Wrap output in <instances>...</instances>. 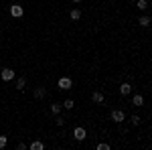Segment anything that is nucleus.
I'll return each mask as SVG.
<instances>
[{"label":"nucleus","instance_id":"19","mask_svg":"<svg viewBox=\"0 0 152 150\" xmlns=\"http://www.w3.org/2000/svg\"><path fill=\"white\" fill-rule=\"evenodd\" d=\"M6 142H8L6 136H0V148H4V146H6Z\"/></svg>","mask_w":152,"mask_h":150},{"label":"nucleus","instance_id":"5","mask_svg":"<svg viewBox=\"0 0 152 150\" xmlns=\"http://www.w3.org/2000/svg\"><path fill=\"white\" fill-rule=\"evenodd\" d=\"M59 87L61 89H71L73 87V79L71 77H59Z\"/></svg>","mask_w":152,"mask_h":150},{"label":"nucleus","instance_id":"22","mask_svg":"<svg viewBox=\"0 0 152 150\" xmlns=\"http://www.w3.org/2000/svg\"><path fill=\"white\" fill-rule=\"evenodd\" d=\"M73 2H81V0H73Z\"/></svg>","mask_w":152,"mask_h":150},{"label":"nucleus","instance_id":"15","mask_svg":"<svg viewBox=\"0 0 152 150\" xmlns=\"http://www.w3.org/2000/svg\"><path fill=\"white\" fill-rule=\"evenodd\" d=\"M61 105H63L65 110H73V108H75V102H73V100H65Z\"/></svg>","mask_w":152,"mask_h":150},{"label":"nucleus","instance_id":"11","mask_svg":"<svg viewBox=\"0 0 152 150\" xmlns=\"http://www.w3.org/2000/svg\"><path fill=\"white\" fill-rule=\"evenodd\" d=\"M45 95H47V89H45V87H37L35 89V97L37 100H41V97H45Z\"/></svg>","mask_w":152,"mask_h":150},{"label":"nucleus","instance_id":"18","mask_svg":"<svg viewBox=\"0 0 152 150\" xmlns=\"http://www.w3.org/2000/svg\"><path fill=\"white\" fill-rule=\"evenodd\" d=\"M97 150H110V144L107 142H99L97 144Z\"/></svg>","mask_w":152,"mask_h":150},{"label":"nucleus","instance_id":"6","mask_svg":"<svg viewBox=\"0 0 152 150\" xmlns=\"http://www.w3.org/2000/svg\"><path fill=\"white\" fill-rule=\"evenodd\" d=\"M91 102H94V104H102V102H104V93L102 91H94L91 93Z\"/></svg>","mask_w":152,"mask_h":150},{"label":"nucleus","instance_id":"20","mask_svg":"<svg viewBox=\"0 0 152 150\" xmlns=\"http://www.w3.org/2000/svg\"><path fill=\"white\" fill-rule=\"evenodd\" d=\"M63 124H65V118L59 116V118H57V126H63Z\"/></svg>","mask_w":152,"mask_h":150},{"label":"nucleus","instance_id":"17","mask_svg":"<svg viewBox=\"0 0 152 150\" xmlns=\"http://www.w3.org/2000/svg\"><path fill=\"white\" fill-rule=\"evenodd\" d=\"M61 108H63L61 104H51V112H53V114H59V112H61Z\"/></svg>","mask_w":152,"mask_h":150},{"label":"nucleus","instance_id":"14","mask_svg":"<svg viewBox=\"0 0 152 150\" xmlns=\"http://www.w3.org/2000/svg\"><path fill=\"white\" fill-rule=\"evenodd\" d=\"M43 148H45V144H43L41 140H37V142L31 144V150H43Z\"/></svg>","mask_w":152,"mask_h":150},{"label":"nucleus","instance_id":"7","mask_svg":"<svg viewBox=\"0 0 152 150\" xmlns=\"http://www.w3.org/2000/svg\"><path fill=\"white\" fill-rule=\"evenodd\" d=\"M120 93H122V95H130V93H132V85H130V83H122V85H120Z\"/></svg>","mask_w":152,"mask_h":150},{"label":"nucleus","instance_id":"1","mask_svg":"<svg viewBox=\"0 0 152 150\" xmlns=\"http://www.w3.org/2000/svg\"><path fill=\"white\" fill-rule=\"evenodd\" d=\"M110 118H112V120H114L116 124H122V122L126 120V112H124V110H114Z\"/></svg>","mask_w":152,"mask_h":150},{"label":"nucleus","instance_id":"16","mask_svg":"<svg viewBox=\"0 0 152 150\" xmlns=\"http://www.w3.org/2000/svg\"><path fill=\"white\" fill-rule=\"evenodd\" d=\"M136 6H138L140 10H146V8H148V0H138V4H136Z\"/></svg>","mask_w":152,"mask_h":150},{"label":"nucleus","instance_id":"3","mask_svg":"<svg viewBox=\"0 0 152 150\" xmlns=\"http://www.w3.org/2000/svg\"><path fill=\"white\" fill-rule=\"evenodd\" d=\"M73 136H75V140H77V142H83V140H85V136H87V132H85V128L77 126L75 130H73Z\"/></svg>","mask_w":152,"mask_h":150},{"label":"nucleus","instance_id":"13","mask_svg":"<svg viewBox=\"0 0 152 150\" xmlns=\"http://www.w3.org/2000/svg\"><path fill=\"white\" fill-rule=\"evenodd\" d=\"M140 116L138 114H134V116H130V124H132V126H140Z\"/></svg>","mask_w":152,"mask_h":150},{"label":"nucleus","instance_id":"2","mask_svg":"<svg viewBox=\"0 0 152 150\" xmlns=\"http://www.w3.org/2000/svg\"><path fill=\"white\" fill-rule=\"evenodd\" d=\"M14 75H16V73H14L10 67H4V69L0 71V77H2V81H12V79H14Z\"/></svg>","mask_w":152,"mask_h":150},{"label":"nucleus","instance_id":"8","mask_svg":"<svg viewBox=\"0 0 152 150\" xmlns=\"http://www.w3.org/2000/svg\"><path fill=\"white\" fill-rule=\"evenodd\" d=\"M132 105H134V108H142V105H144V97H142V95H134V97H132Z\"/></svg>","mask_w":152,"mask_h":150},{"label":"nucleus","instance_id":"21","mask_svg":"<svg viewBox=\"0 0 152 150\" xmlns=\"http://www.w3.org/2000/svg\"><path fill=\"white\" fill-rule=\"evenodd\" d=\"M16 148H18V150H24V148H26V144H24V142H18V146H16Z\"/></svg>","mask_w":152,"mask_h":150},{"label":"nucleus","instance_id":"12","mask_svg":"<svg viewBox=\"0 0 152 150\" xmlns=\"http://www.w3.org/2000/svg\"><path fill=\"white\" fill-rule=\"evenodd\" d=\"M138 23H140V26H144V29H146V26L150 24V16H146V14H144V16H140V18H138Z\"/></svg>","mask_w":152,"mask_h":150},{"label":"nucleus","instance_id":"9","mask_svg":"<svg viewBox=\"0 0 152 150\" xmlns=\"http://www.w3.org/2000/svg\"><path fill=\"white\" fill-rule=\"evenodd\" d=\"M24 85H26V77H18V79H16V83H14V87H16L18 91H23Z\"/></svg>","mask_w":152,"mask_h":150},{"label":"nucleus","instance_id":"10","mask_svg":"<svg viewBox=\"0 0 152 150\" xmlns=\"http://www.w3.org/2000/svg\"><path fill=\"white\" fill-rule=\"evenodd\" d=\"M69 16H71V20H75V23H77V20L81 18V10H79V8H73V10L69 12Z\"/></svg>","mask_w":152,"mask_h":150},{"label":"nucleus","instance_id":"4","mask_svg":"<svg viewBox=\"0 0 152 150\" xmlns=\"http://www.w3.org/2000/svg\"><path fill=\"white\" fill-rule=\"evenodd\" d=\"M24 14V8L20 6V4H12L10 6V16H14V18H20Z\"/></svg>","mask_w":152,"mask_h":150}]
</instances>
